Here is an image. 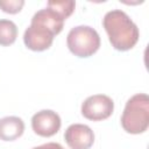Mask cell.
Here are the masks:
<instances>
[{"label": "cell", "instance_id": "obj_4", "mask_svg": "<svg viewBox=\"0 0 149 149\" xmlns=\"http://www.w3.org/2000/svg\"><path fill=\"white\" fill-rule=\"evenodd\" d=\"M114 111L113 100L105 94H94L81 104V114L92 121H100L109 118Z\"/></svg>", "mask_w": 149, "mask_h": 149}, {"label": "cell", "instance_id": "obj_12", "mask_svg": "<svg viewBox=\"0 0 149 149\" xmlns=\"http://www.w3.org/2000/svg\"><path fill=\"white\" fill-rule=\"evenodd\" d=\"M24 5L23 0H0V8L8 14L19 13Z\"/></svg>", "mask_w": 149, "mask_h": 149}, {"label": "cell", "instance_id": "obj_11", "mask_svg": "<svg viewBox=\"0 0 149 149\" xmlns=\"http://www.w3.org/2000/svg\"><path fill=\"white\" fill-rule=\"evenodd\" d=\"M48 8L52 9L54 12H56L62 19L66 20L74 10L76 7V2L72 0H68V1H48L47 3Z\"/></svg>", "mask_w": 149, "mask_h": 149}, {"label": "cell", "instance_id": "obj_1", "mask_svg": "<svg viewBox=\"0 0 149 149\" xmlns=\"http://www.w3.org/2000/svg\"><path fill=\"white\" fill-rule=\"evenodd\" d=\"M102 26L112 47L119 51L130 50L139 41V28L121 9H113L105 14Z\"/></svg>", "mask_w": 149, "mask_h": 149}, {"label": "cell", "instance_id": "obj_7", "mask_svg": "<svg viewBox=\"0 0 149 149\" xmlns=\"http://www.w3.org/2000/svg\"><path fill=\"white\" fill-rule=\"evenodd\" d=\"M64 140L71 149H90L94 142V134L88 126L73 123L66 128Z\"/></svg>", "mask_w": 149, "mask_h": 149}, {"label": "cell", "instance_id": "obj_8", "mask_svg": "<svg viewBox=\"0 0 149 149\" xmlns=\"http://www.w3.org/2000/svg\"><path fill=\"white\" fill-rule=\"evenodd\" d=\"M24 122L19 116H5L0 119V140L14 141L22 136Z\"/></svg>", "mask_w": 149, "mask_h": 149}, {"label": "cell", "instance_id": "obj_6", "mask_svg": "<svg viewBox=\"0 0 149 149\" xmlns=\"http://www.w3.org/2000/svg\"><path fill=\"white\" fill-rule=\"evenodd\" d=\"M62 121L59 115L51 109H42L31 118V128L35 134L42 137L55 135L61 128Z\"/></svg>", "mask_w": 149, "mask_h": 149}, {"label": "cell", "instance_id": "obj_2", "mask_svg": "<svg viewBox=\"0 0 149 149\" xmlns=\"http://www.w3.org/2000/svg\"><path fill=\"white\" fill-rule=\"evenodd\" d=\"M121 126L129 134H141L149 126V97L137 93L126 102L121 115Z\"/></svg>", "mask_w": 149, "mask_h": 149}, {"label": "cell", "instance_id": "obj_3", "mask_svg": "<svg viewBox=\"0 0 149 149\" xmlns=\"http://www.w3.org/2000/svg\"><path fill=\"white\" fill-rule=\"evenodd\" d=\"M66 44L74 56L86 58L95 54L100 48V36L90 26H77L69 31Z\"/></svg>", "mask_w": 149, "mask_h": 149}, {"label": "cell", "instance_id": "obj_10", "mask_svg": "<svg viewBox=\"0 0 149 149\" xmlns=\"http://www.w3.org/2000/svg\"><path fill=\"white\" fill-rule=\"evenodd\" d=\"M17 36V27L10 21L2 19L0 20V45H10L15 42Z\"/></svg>", "mask_w": 149, "mask_h": 149}, {"label": "cell", "instance_id": "obj_9", "mask_svg": "<svg viewBox=\"0 0 149 149\" xmlns=\"http://www.w3.org/2000/svg\"><path fill=\"white\" fill-rule=\"evenodd\" d=\"M31 21L47 27L54 33V35L59 34L64 26V19H62L56 12H54L48 7L36 12L31 17Z\"/></svg>", "mask_w": 149, "mask_h": 149}, {"label": "cell", "instance_id": "obj_5", "mask_svg": "<svg viewBox=\"0 0 149 149\" xmlns=\"http://www.w3.org/2000/svg\"><path fill=\"white\" fill-rule=\"evenodd\" d=\"M54 36L50 29L31 21L30 26L24 30L23 42L26 47L33 51H44L51 47Z\"/></svg>", "mask_w": 149, "mask_h": 149}, {"label": "cell", "instance_id": "obj_13", "mask_svg": "<svg viewBox=\"0 0 149 149\" xmlns=\"http://www.w3.org/2000/svg\"><path fill=\"white\" fill-rule=\"evenodd\" d=\"M33 149H64V148L59 143L49 142V143H45V144H42V146H38V147H34Z\"/></svg>", "mask_w": 149, "mask_h": 149}]
</instances>
